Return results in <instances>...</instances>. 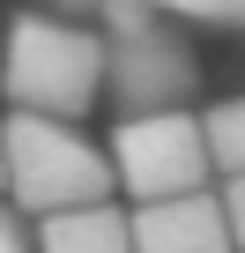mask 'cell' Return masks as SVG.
<instances>
[{
  "mask_svg": "<svg viewBox=\"0 0 245 253\" xmlns=\"http://www.w3.org/2000/svg\"><path fill=\"white\" fill-rule=\"evenodd\" d=\"M215 201H223V223H230V246L245 253V179H230V186H223Z\"/></svg>",
  "mask_w": 245,
  "mask_h": 253,
  "instance_id": "9",
  "label": "cell"
},
{
  "mask_svg": "<svg viewBox=\"0 0 245 253\" xmlns=\"http://www.w3.org/2000/svg\"><path fill=\"white\" fill-rule=\"evenodd\" d=\"M111 179L134 194V209L149 201H186L208 194V142H201V112H156V119H119L111 126Z\"/></svg>",
  "mask_w": 245,
  "mask_h": 253,
  "instance_id": "4",
  "label": "cell"
},
{
  "mask_svg": "<svg viewBox=\"0 0 245 253\" xmlns=\"http://www.w3.org/2000/svg\"><path fill=\"white\" fill-rule=\"evenodd\" d=\"M127 231H134V253H230V223L215 194L127 209Z\"/></svg>",
  "mask_w": 245,
  "mask_h": 253,
  "instance_id": "5",
  "label": "cell"
},
{
  "mask_svg": "<svg viewBox=\"0 0 245 253\" xmlns=\"http://www.w3.org/2000/svg\"><path fill=\"white\" fill-rule=\"evenodd\" d=\"M37 253H134V231H127V209H67V216H45L37 223Z\"/></svg>",
  "mask_w": 245,
  "mask_h": 253,
  "instance_id": "6",
  "label": "cell"
},
{
  "mask_svg": "<svg viewBox=\"0 0 245 253\" xmlns=\"http://www.w3.org/2000/svg\"><path fill=\"white\" fill-rule=\"evenodd\" d=\"M97 38H104V97L119 119L193 112L201 52L186 45V23L156 8H97Z\"/></svg>",
  "mask_w": 245,
  "mask_h": 253,
  "instance_id": "2",
  "label": "cell"
},
{
  "mask_svg": "<svg viewBox=\"0 0 245 253\" xmlns=\"http://www.w3.org/2000/svg\"><path fill=\"white\" fill-rule=\"evenodd\" d=\"M201 142H208V171H215L223 186L245 179V89L201 112Z\"/></svg>",
  "mask_w": 245,
  "mask_h": 253,
  "instance_id": "7",
  "label": "cell"
},
{
  "mask_svg": "<svg viewBox=\"0 0 245 253\" xmlns=\"http://www.w3.org/2000/svg\"><path fill=\"white\" fill-rule=\"evenodd\" d=\"M0 97L23 119L74 126L82 112L104 104V38L82 15L23 8L8 15V52H0Z\"/></svg>",
  "mask_w": 245,
  "mask_h": 253,
  "instance_id": "1",
  "label": "cell"
},
{
  "mask_svg": "<svg viewBox=\"0 0 245 253\" xmlns=\"http://www.w3.org/2000/svg\"><path fill=\"white\" fill-rule=\"evenodd\" d=\"M0 253H37V231H30L8 201H0Z\"/></svg>",
  "mask_w": 245,
  "mask_h": 253,
  "instance_id": "8",
  "label": "cell"
},
{
  "mask_svg": "<svg viewBox=\"0 0 245 253\" xmlns=\"http://www.w3.org/2000/svg\"><path fill=\"white\" fill-rule=\"evenodd\" d=\"M0 201H8V119H0Z\"/></svg>",
  "mask_w": 245,
  "mask_h": 253,
  "instance_id": "11",
  "label": "cell"
},
{
  "mask_svg": "<svg viewBox=\"0 0 245 253\" xmlns=\"http://www.w3.org/2000/svg\"><path fill=\"white\" fill-rule=\"evenodd\" d=\"M97 201H111V157L82 126L8 112V209L45 223V216L97 209Z\"/></svg>",
  "mask_w": 245,
  "mask_h": 253,
  "instance_id": "3",
  "label": "cell"
},
{
  "mask_svg": "<svg viewBox=\"0 0 245 253\" xmlns=\"http://www.w3.org/2000/svg\"><path fill=\"white\" fill-rule=\"evenodd\" d=\"M171 23H208V30H245V8H178Z\"/></svg>",
  "mask_w": 245,
  "mask_h": 253,
  "instance_id": "10",
  "label": "cell"
}]
</instances>
